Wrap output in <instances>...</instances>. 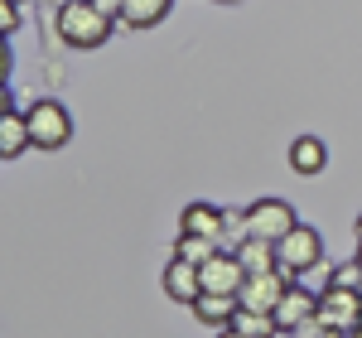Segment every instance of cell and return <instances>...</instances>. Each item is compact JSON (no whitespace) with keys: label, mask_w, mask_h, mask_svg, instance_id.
<instances>
[{"label":"cell","mask_w":362,"mask_h":338,"mask_svg":"<svg viewBox=\"0 0 362 338\" xmlns=\"http://www.w3.org/2000/svg\"><path fill=\"white\" fill-rule=\"evenodd\" d=\"M218 252H223V242H208V237H189V232H179V242H174V256H179V261H194V266L213 261Z\"/></svg>","instance_id":"cell-17"},{"label":"cell","mask_w":362,"mask_h":338,"mask_svg":"<svg viewBox=\"0 0 362 338\" xmlns=\"http://www.w3.org/2000/svg\"><path fill=\"white\" fill-rule=\"evenodd\" d=\"M97 5H102V10H107V15H112L116 25H121V10H126V0H97Z\"/></svg>","instance_id":"cell-21"},{"label":"cell","mask_w":362,"mask_h":338,"mask_svg":"<svg viewBox=\"0 0 362 338\" xmlns=\"http://www.w3.org/2000/svg\"><path fill=\"white\" fill-rule=\"evenodd\" d=\"M179 232L223 242V208H213V203H189V208L179 213Z\"/></svg>","instance_id":"cell-11"},{"label":"cell","mask_w":362,"mask_h":338,"mask_svg":"<svg viewBox=\"0 0 362 338\" xmlns=\"http://www.w3.org/2000/svg\"><path fill=\"white\" fill-rule=\"evenodd\" d=\"M169 10H174V0H126L121 25H126V29H155Z\"/></svg>","instance_id":"cell-15"},{"label":"cell","mask_w":362,"mask_h":338,"mask_svg":"<svg viewBox=\"0 0 362 338\" xmlns=\"http://www.w3.org/2000/svg\"><path fill=\"white\" fill-rule=\"evenodd\" d=\"M237 252V261L247 266V276H266V271H280L276 261V242H261V237H247L242 247H232Z\"/></svg>","instance_id":"cell-14"},{"label":"cell","mask_w":362,"mask_h":338,"mask_svg":"<svg viewBox=\"0 0 362 338\" xmlns=\"http://www.w3.org/2000/svg\"><path fill=\"white\" fill-rule=\"evenodd\" d=\"M247 237H251V218H247V208H223V242L242 247Z\"/></svg>","instance_id":"cell-18"},{"label":"cell","mask_w":362,"mask_h":338,"mask_svg":"<svg viewBox=\"0 0 362 338\" xmlns=\"http://www.w3.org/2000/svg\"><path fill=\"white\" fill-rule=\"evenodd\" d=\"M290 169L305 174V179L324 174V169H329V145L319 141V136H295V141H290Z\"/></svg>","instance_id":"cell-12"},{"label":"cell","mask_w":362,"mask_h":338,"mask_svg":"<svg viewBox=\"0 0 362 338\" xmlns=\"http://www.w3.org/2000/svg\"><path fill=\"white\" fill-rule=\"evenodd\" d=\"M314 319H319V295H314V290H305V285L295 281L290 290H285V300L276 305L280 334H300V329H309Z\"/></svg>","instance_id":"cell-8"},{"label":"cell","mask_w":362,"mask_h":338,"mask_svg":"<svg viewBox=\"0 0 362 338\" xmlns=\"http://www.w3.org/2000/svg\"><path fill=\"white\" fill-rule=\"evenodd\" d=\"M353 338H362V329H358V334H353Z\"/></svg>","instance_id":"cell-27"},{"label":"cell","mask_w":362,"mask_h":338,"mask_svg":"<svg viewBox=\"0 0 362 338\" xmlns=\"http://www.w3.org/2000/svg\"><path fill=\"white\" fill-rule=\"evenodd\" d=\"M25 150H34L29 116H20L15 107H5V112H0V160H20Z\"/></svg>","instance_id":"cell-10"},{"label":"cell","mask_w":362,"mask_h":338,"mask_svg":"<svg viewBox=\"0 0 362 338\" xmlns=\"http://www.w3.org/2000/svg\"><path fill=\"white\" fill-rule=\"evenodd\" d=\"M25 116H29L34 150H63V145L73 141V116H68V107H63V102H54V97H39Z\"/></svg>","instance_id":"cell-2"},{"label":"cell","mask_w":362,"mask_h":338,"mask_svg":"<svg viewBox=\"0 0 362 338\" xmlns=\"http://www.w3.org/2000/svg\"><path fill=\"white\" fill-rule=\"evenodd\" d=\"M213 338H247V334H237V329H218Z\"/></svg>","instance_id":"cell-22"},{"label":"cell","mask_w":362,"mask_h":338,"mask_svg":"<svg viewBox=\"0 0 362 338\" xmlns=\"http://www.w3.org/2000/svg\"><path fill=\"white\" fill-rule=\"evenodd\" d=\"M20 29V0H0V34Z\"/></svg>","instance_id":"cell-20"},{"label":"cell","mask_w":362,"mask_h":338,"mask_svg":"<svg viewBox=\"0 0 362 338\" xmlns=\"http://www.w3.org/2000/svg\"><path fill=\"white\" fill-rule=\"evenodd\" d=\"M20 5H25V0H20Z\"/></svg>","instance_id":"cell-28"},{"label":"cell","mask_w":362,"mask_h":338,"mask_svg":"<svg viewBox=\"0 0 362 338\" xmlns=\"http://www.w3.org/2000/svg\"><path fill=\"white\" fill-rule=\"evenodd\" d=\"M290 276L285 271H266V276H247V285H242V310H256V314H276V305L285 300V290H290Z\"/></svg>","instance_id":"cell-7"},{"label":"cell","mask_w":362,"mask_h":338,"mask_svg":"<svg viewBox=\"0 0 362 338\" xmlns=\"http://www.w3.org/2000/svg\"><path fill=\"white\" fill-rule=\"evenodd\" d=\"M165 295L174 300V305H194L198 295H203V276H198L194 261L169 256V266H165Z\"/></svg>","instance_id":"cell-9"},{"label":"cell","mask_w":362,"mask_h":338,"mask_svg":"<svg viewBox=\"0 0 362 338\" xmlns=\"http://www.w3.org/2000/svg\"><path fill=\"white\" fill-rule=\"evenodd\" d=\"M329 285H338V290H362V266H358V261L338 266L334 276H329Z\"/></svg>","instance_id":"cell-19"},{"label":"cell","mask_w":362,"mask_h":338,"mask_svg":"<svg viewBox=\"0 0 362 338\" xmlns=\"http://www.w3.org/2000/svg\"><path fill=\"white\" fill-rule=\"evenodd\" d=\"M358 237H362V213H358Z\"/></svg>","instance_id":"cell-25"},{"label":"cell","mask_w":362,"mask_h":338,"mask_svg":"<svg viewBox=\"0 0 362 338\" xmlns=\"http://www.w3.org/2000/svg\"><path fill=\"white\" fill-rule=\"evenodd\" d=\"M247 218H251V237H261V242H280L300 227V213L285 198H256L247 208Z\"/></svg>","instance_id":"cell-5"},{"label":"cell","mask_w":362,"mask_h":338,"mask_svg":"<svg viewBox=\"0 0 362 338\" xmlns=\"http://www.w3.org/2000/svg\"><path fill=\"white\" fill-rule=\"evenodd\" d=\"M276 261H280V271H285L290 281L305 276V271H314V266L324 261V237H319V227L300 223L290 237H280L276 242Z\"/></svg>","instance_id":"cell-3"},{"label":"cell","mask_w":362,"mask_h":338,"mask_svg":"<svg viewBox=\"0 0 362 338\" xmlns=\"http://www.w3.org/2000/svg\"><path fill=\"white\" fill-rule=\"evenodd\" d=\"M353 261H358V266H362V242H358V256H353Z\"/></svg>","instance_id":"cell-23"},{"label":"cell","mask_w":362,"mask_h":338,"mask_svg":"<svg viewBox=\"0 0 362 338\" xmlns=\"http://www.w3.org/2000/svg\"><path fill=\"white\" fill-rule=\"evenodd\" d=\"M276 338H305V334H276Z\"/></svg>","instance_id":"cell-24"},{"label":"cell","mask_w":362,"mask_h":338,"mask_svg":"<svg viewBox=\"0 0 362 338\" xmlns=\"http://www.w3.org/2000/svg\"><path fill=\"white\" fill-rule=\"evenodd\" d=\"M189 310H194V319H198V324H208V329L218 334V329H227V324L237 319L242 300H237V295H198V300L189 305Z\"/></svg>","instance_id":"cell-13"},{"label":"cell","mask_w":362,"mask_h":338,"mask_svg":"<svg viewBox=\"0 0 362 338\" xmlns=\"http://www.w3.org/2000/svg\"><path fill=\"white\" fill-rule=\"evenodd\" d=\"M227 329H237V334H247V338H276L280 334L276 314H256V310H237V319Z\"/></svg>","instance_id":"cell-16"},{"label":"cell","mask_w":362,"mask_h":338,"mask_svg":"<svg viewBox=\"0 0 362 338\" xmlns=\"http://www.w3.org/2000/svg\"><path fill=\"white\" fill-rule=\"evenodd\" d=\"M198 276H203V295H242L247 266L237 261V252H218L213 261L198 266Z\"/></svg>","instance_id":"cell-6"},{"label":"cell","mask_w":362,"mask_h":338,"mask_svg":"<svg viewBox=\"0 0 362 338\" xmlns=\"http://www.w3.org/2000/svg\"><path fill=\"white\" fill-rule=\"evenodd\" d=\"M54 29H58V39L68 44V49H102L107 39H112V29L116 20L97 5V0H63L54 10Z\"/></svg>","instance_id":"cell-1"},{"label":"cell","mask_w":362,"mask_h":338,"mask_svg":"<svg viewBox=\"0 0 362 338\" xmlns=\"http://www.w3.org/2000/svg\"><path fill=\"white\" fill-rule=\"evenodd\" d=\"M319 324L334 329V334H358L362 329V290H338V285H324L319 295Z\"/></svg>","instance_id":"cell-4"},{"label":"cell","mask_w":362,"mask_h":338,"mask_svg":"<svg viewBox=\"0 0 362 338\" xmlns=\"http://www.w3.org/2000/svg\"><path fill=\"white\" fill-rule=\"evenodd\" d=\"M223 5H242V0H223Z\"/></svg>","instance_id":"cell-26"}]
</instances>
